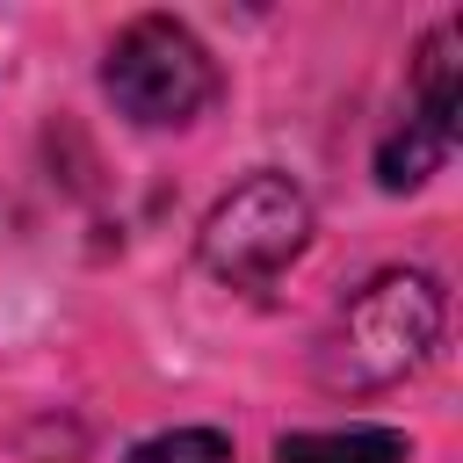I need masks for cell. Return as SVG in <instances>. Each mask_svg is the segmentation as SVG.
Listing matches in <instances>:
<instances>
[{"label":"cell","instance_id":"obj_2","mask_svg":"<svg viewBox=\"0 0 463 463\" xmlns=\"http://www.w3.org/2000/svg\"><path fill=\"white\" fill-rule=\"evenodd\" d=\"M101 87H109V101L130 123L174 130V123H195L203 116V101L217 94V65H210V51L195 43L188 22L137 14L130 29H116V43L101 58Z\"/></svg>","mask_w":463,"mask_h":463},{"label":"cell","instance_id":"obj_4","mask_svg":"<svg viewBox=\"0 0 463 463\" xmlns=\"http://www.w3.org/2000/svg\"><path fill=\"white\" fill-rule=\"evenodd\" d=\"M463 51V22H441V29H427L420 36V58H412V123H427L434 137H449L456 145V109H463V87H456V58Z\"/></svg>","mask_w":463,"mask_h":463},{"label":"cell","instance_id":"obj_5","mask_svg":"<svg viewBox=\"0 0 463 463\" xmlns=\"http://www.w3.org/2000/svg\"><path fill=\"white\" fill-rule=\"evenodd\" d=\"M412 441L398 427H326V434H282L275 463H405Z\"/></svg>","mask_w":463,"mask_h":463},{"label":"cell","instance_id":"obj_6","mask_svg":"<svg viewBox=\"0 0 463 463\" xmlns=\"http://www.w3.org/2000/svg\"><path fill=\"white\" fill-rule=\"evenodd\" d=\"M441 159H449V137H434L427 123H412V116H405V123L383 137V152H376V181H383L391 195H405V188H420Z\"/></svg>","mask_w":463,"mask_h":463},{"label":"cell","instance_id":"obj_1","mask_svg":"<svg viewBox=\"0 0 463 463\" xmlns=\"http://www.w3.org/2000/svg\"><path fill=\"white\" fill-rule=\"evenodd\" d=\"M434 340H441V282L420 268H383L340 304L318 376L333 391H391L434 354Z\"/></svg>","mask_w":463,"mask_h":463},{"label":"cell","instance_id":"obj_3","mask_svg":"<svg viewBox=\"0 0 463 463\" xmlns=\"http://www.w3.org/2000/svg\"><path fill=\"white\" fill-rule=\"evenodd\" d=\"M304 239H311L304 188L289 174H253L203 217V268L232 289H260L304 253Z\"/></svg>","mask_w":463,"mask_h":463},{"label":"cell","instance_id":"obj_7","mask_svg":"<svg viewBox=\"0 0 463 463\" xmlns=\"http://www.w3.org/2000/svg\"><path fill=\"white\" fill-rule=\"evenodd\" d=\"M130 463H232V434L217 427H174L130 449Z\"/></svg>","mask_w":463,"mask_h":463}]
</instances>
